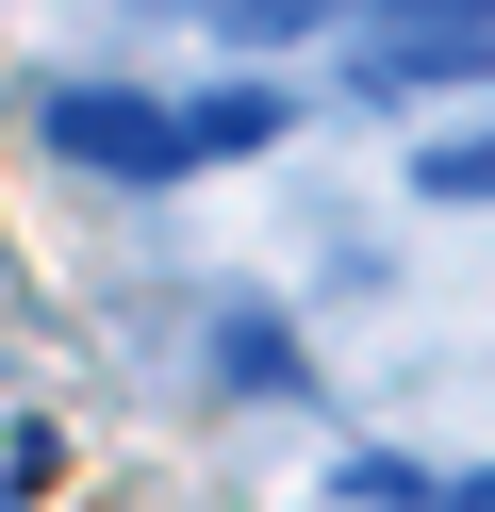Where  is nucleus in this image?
Listing matches in <instances>:
<instances>
[{
  "mask_svg": "<svg viewBox=\"0 0 495 512\" xmlns=\"http://www.w3.org/2000/svg\"><path fill=\"white\" fill-rule=\"evenodd\" d=\"M33 133H50L83 182H116V199L198 182V166H182V100H149V83H50V100H33Z\"/></svg>",
  "mask_w": 495,
  "mask_h": 512,
  "instance_id": "f257e3e1",
  "label": "nucleus"
},
{
  "mask_svg": "<svg viewBox=\"0 0 495 512\" xmlns=\"http://www.w3.org/2000/svg\"><path fill=\"white\" fill-rule=\"evenodd\" d=\"M495 83V0H380V50H347V100H429Z\"/></svg>",
  "mask_w": 495,
  "mask_h": 512,
  "instance_id": "f03ea898",
  "label": "nucleus"
},
{
  "mask_svg": "<svg viewBox=\"0 0 495 512\" xmlns=\"http://www.w3.org/2000/svg\"><path fill=\"white\" fill-rule=\"evenodd\" d=\"M198 364L231 380V397H314V347L281 331L264 298H215V331H198Z\"/></svg>",
  "mask_w": 495,
  "mask_h": 512,
  "instance_id": "7ed1b4c3",
  "label": "nucleus"
},
{
  "mask_svg": "<svg viewBox=\"0 0 495 512\" xmlns=\"http://www.w3.org/2000/svg\"><path fill=\"white\" fill-rule=\"evenodd\" d=\"M281 83H215V100H182V166H231V149H281Z\"/></svg>",
  "mask_w": 495,
  "mask_h": 512,
  "instance_id": "20e7f679",
  "label": "nucleus"
},
{
  "mask_svg": "<svg viewBox=\"0 0 495 512\" xmlns=\"http://www.w3.org/2000/svg\"><path fill=\"white\" fill-rule=\"evenodd\" d=\"M413 199L495 215V116H462V133H413Z\"/></svg>",
  "mask_w": 495,
  "mask_h": 512,
  "instance_id": "39448f33",
  "label": "nucleus"
},
{
  "mask_svg": "<svg viewBox=\"0 0 495 512\" xmlns=\"http://www.w3.org/2000/svg\"><path fill=\"white\" fill-rule=\"evenodd\" d=\"M330 496H347V512H429V496H446V463H413V446H347Z\"/></svg>",
  "mask_w": 495,
  "mask_h": 512,
  "instance_id": "423d86ee",
  "label": "nucleus"
},
{
  "mask_svg": "<svg viewBox=\"0 0 495 512\" xmlns=\"http://www.w3.org/2000/svg\"><path fill=\"white\" fill-rule=\"evenodd\" d=\"M429 512H495V463H446V496H429Z\"/></svg>",
  "mask_w": 495,
  "mask_h": 512,
  "instance_id": "0eeeda50",
  "label": "nucleus"
},
{
  "mask_svg": "<svg viewBox=\"0 0 495 512\" xmlns=\"http://www.w3.org/2000/svg\"><path fill=\"white\" fill-rule=\"evenodd\" d=\"M215 17H231V0H215Z\"/></svg>",
  "mask_w": 495,
  "mask_h": 512,
  "instance_id": "6e6552de",
  "label": "nucleus"
}]
</instances>
